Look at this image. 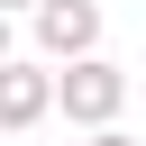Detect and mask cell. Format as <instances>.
I'll use <instances>...</instances> for the list:
<instances>
[{"mask_svg":"<svg viewBox=\"0 0 146 146\" xmlns=\"http://www.w3.org/2000/svg\"><path fill=\"white\" fill-rule=\"evenodd\" d=\"M119 110H128V73L110 64V55H82V64H64V119L91 137V128H119Z\"/></svg>","mask_w":146,"mask_h":146,"instance_id":"7a4b0ae2","label":"cell"},{"mask_svg":"<svg viewBox=\"0 0 146 146\" xmlns=\"http://www.w3.org/2000/svg\"><path fill=\"white\" fill-rule=\"evenodd\" d=\"M27 27H36V55H46V64H82V55H100V0H36Z\"/></svg>","mask_w":146,"mask_h":146,"instance_id":"3957f363","label":"cell"},{"mask_svg":"<svg viewBox=\"0 0 146 146\" xmlns=\"http://www.w3.org/2000/svg\"><path fill=\"white\" fill-rule=\"evenodd\" d=\"M82 146H137V137H128V128H91Z\"/></svg>","mask_w":146,"mask_h":146,"instance_id":"277c9868","label":"cell"},{"mask_svg":"<svg viewBox=\"0 0 146 146\" xmlns=\"http://www.w3.org/2000/svg\"><path fill=\"white\" fill-rule=\"evenodd\" d=\"M46 110H64V64H46V55H9V64H0V128L27 137Z\"/></svg>","mask_w":146,"mask_h":146,"instance_id":"6da1fadb","label":"cell"},{"mask_svg":"<svg viewBox=\"0 0 146 146\" xmlns=\"http://www.w3.org/2000/svg\"><path fill=\"white\" fill-rule=\"evenodd\" d=\"M9 9H36V0H9Z\"/></svg>","mask_w":146,"mask_h":146,"instance_id":"5b68a950","label":"cell"}]
</instances>
